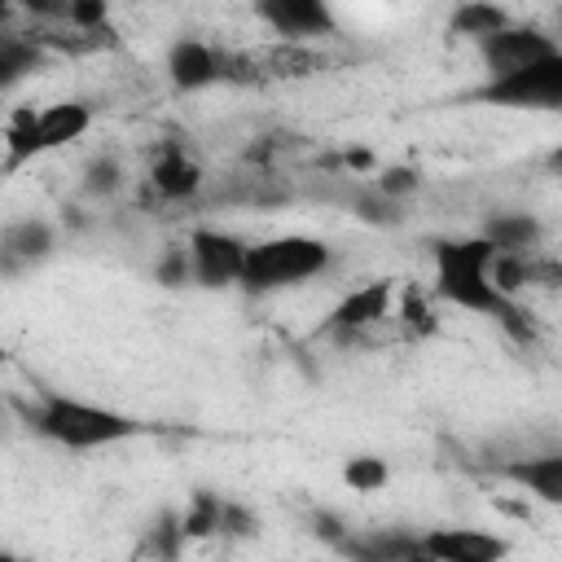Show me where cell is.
I'll use <instances>...</instances> for the list:
<instances>
[{"label":"cell","instance_id":"6da1fadb","mask_svg":"<svg viewBox=\"0 0 562 562\" xmlns=\"http://www.w3.org/2000/svg\"><path fill=\"white\" fill-rule=\"evenodd\" d=\"M492 259H496V246L487 237L435 241V294L452 307L501 321L514 338H531V325L522 321L518 303L492 281Z\"/></svg>","mask_w":562,"mask_h":562},{"label":"cell","instance_id":"7a4b0ae2","mask_svg":"<svg viewBox=\"0 0 562 562\" xmlns=\"http://www.w3.org/2000/svg\"><path fill=\"white\" fill-rule=\"evenodd\" d=\"M31 426L61 448H105V443H123V439L145 435V422L114 413V408H101V404H88V400H75V395H57V391L35 400Z\"/></svg>","mask_w":562,"mask_h":562},{"label":"cell","instance_id":"3957f363","mask_svg":"<svg viewBox=\"0 0 562 562\" xmlns=\"http://www.w3.org/2000/svg\"><path fill=\"white\" fill-rule=\"evenodd\" d=\"M329 268V246L321 237L307 233H281L268 241H255L246 250V268H241V290L246 294H272V290H290L299 281H312Z\"/></svg>","mask_w":562,"mask_h":562},{"label":"cell","instance_id":"277c9868","mask_svg":"<svg viewBox=\"0 0 562 562\" xmlns=\"http://www.w3.org/2000/svg\"><path fill=\"white\" fill-rule=\"evenodd\" d=\"M479 101L505 105V110H562V48L531 61L527 70L487 79L479 88Z\"/></svg>","mask_w":562,"mask_h":562},{"label":"cell","instance_id":"5b68a950","mask_svg":"<svg viewBox=\"0 0 562 562\" xmlns=\"http://www.w3.org/2000/svg\"><path fill=\"white\" fill-rule=\"evenodd\" d=\"M553 48L558 44H553L549 31H540V26H514V22H505L501 31H492V35L479 40V57L487 66V79H505L514 70H527L531 61L549 57Z\"/></svg>","mask_w":562,"mask_h":562},{"label":"cell","instance_id":"8992f818","mask_svg":"<svg viewBox=\"0 0 562 562\" xmlns=\"http://www.w3.org/2000/svg\"><path fill=\"white\" fill-rule=\"evenodd\" d=\"M246 241H237L233 233H220V228H198L189 237V259H193V277L211 290H224V285H237L241 281V268H246Z\"/></svg>","mask_w":562,"mask_h":562},{"label":"cell","instance_id":"52a82bcc","mask_svg":"<svg viewBox=\"0 0 562 562\" xmlns=\"http://www.w3.org/2000/svg\"><path fill=\"white\" fill-rule=\"evenodd\" d=\"M255 13L281 40H321V35L338 31L329 0H255Z\"/></svg>","mask_w":562,"mask_h":562},{"label":"cell","instance_id":"ba28073f","mask_svg":"<svg viewBox=\"0 0 562 562\" xmlns=\"http://www.w3.org/2000/svg\"><path fill=\"white\" fill-rule=\"evenodd\" d=\"M167 75L180 92H202V88L228 79V53H220L215 44H202V40H176L167 53Z\"/></svg>","mask_w":562,"mask_h":562},{"label":"cell","instance_id":"9c48e42d","mask_svg":"<svg viewBox=\"0 0 562 562\" xmlns=\"http://www.w3.org/2000/svg\"><path fill=\"white\" fill-rule=\"evenodd\" d=\"M386 307H391V281H369V285H360V290H351L347 299H338V303H334V312L325 316L321 334L356 338L360 329L378 325V321L386 316Z\"/></svg>","mask_w":562,"mask_h":562},{"label":"cell","instance_id":"30bf717a","mask_svg":"<svg viewBox=\"0 0 562 562\" xmlns=\"http://www.w3.org/2000/svg\"><path fill=\"white\" fill-rule=\"evenodd\" d=\"M422 549H426V558H439V562H492V558L509 553V544L501 536L470 531V527H439V531L422 536Z\"/></svg>","mask_w":562,"mask_h":562},{"label":"cell","instance_id":"8fae6325","mask_svg":"<svg viewBox=\"0 0 562 562\" xmlns=\"http://www.w3.org/2000/svg\"><path fill=\"white\" fill-rule=\"evenodd\" d=\"M88 127H92V105H88V101H57V105H44V110L35 114V140H40V154L79 140Z\"/></svg>","mask_w":562,"mask_h":562},{"label":"cell","instance_id":"7c38bea8","mask_svg":"<svg viewBox=\"0 0 562 562\" xmlns=\"http://www.w3.org/2000/svg\"><path fill=\"white\" fill-rule=\"evenodd\" d=\"M501 474H505L509 483H518L527 496H536V501H544V505H562V452L509 461Z\"/></svg>","mask_w":562,"mask_h":562},{"label":"cell","instance_id":"4fadbf2b","mask_svg":"<svg viewBox=\"0 0 562 562\" xmlns=\"http://www.w3.org/2000/svg\"><path fill=\"white\" fill-rule=\"evenodd\" d=\"M255 61H259L263 79H307V75H316L325 66V57L307 40H281V44L263 48Z\"/></svg>","mask_w":562,"mask_h":562},{"label":"cell","instance_id":"5bb4252c","mask_svg":"<svg viewBox=\"0 0 562 562\" xmlns=\"http://www.w3.org/2000/svg\"><path fill=\"white\" fill-rule=\"evenodd\" d=\"M149 180H154V189L162 193V198H171V202H184V198H193L198 189H202V167L184 154V149H162L158 154V162H154V171H149Z\"/></svg>","mask_w":562,"mask_h":562},{"label":"cell","instance_id":"9a60e30c","mask_svg":"<svg viewBox=\"0 0 562 562\" xmlns=\"http://www.w3.org/2000/svg\"><path fill=\"white\" fill-rule=\"evenodd\" d=\"M0 255H4V272H18L22 263H35L53 250V228L44 220H13L0 237Z\"/></svg>","mask_w":562,"mask_h":562},{"label":"cell","instance_id":"2e32d148","mask_svg":"<svg viewBox=\"0 0 562 562\" xmlns=\"http://www.w3.org/2000/svg\"><path fill=\"white\" fill-rule=\"evenodd\" d=\"M44 53L48 48L40 40H31V35H18V31L0 35V83L18 88L26 75H35L44 66Z\"/></svg>","mask_w":562,"mask_h":562},{"label":"cell","instance_id":"e0dca14e","mask_svg":"<svg viewBox=\"0 0 562 562\" xmlns=\"http://www.w3.org/2000/svg\"><path fill=\"white\" fill-rule=\"evenodd\" d=\"M509 18H505V9L501 4H492V0H461L457 9H452V18H448V26H452V35H465V40H483V35H492V31H501Z\"/></svg>","mask_w":562,"mask_h":562},{"label":"cell","instance_id":"ac0fdd59","mask_svg":"<svg viewBox=\"0 0 562 562\" xmlns=\"http://www.w3.org/2000/svg\"><path fill=\"white\" fill-rule=\"evenodd\" d=\"M351 558H369V562H395V558H426L422 536H364V540H342L338 544Z\"/></svg>","mask_w":562,"mask_h":562},{"label":"cell","instance_id":"d6986e66","mask_svg":"<svg viewBox=\"0 0 562 562\" xmlns=\"http://www.w3.org/2000/svg\"><path fill=\"white\" fill-rule=\"evenodd\" d=\"M483 237L496 246V250H531L536 241H540V224L531 220V215H509V211H501V215H492L487 224H483Z\"/></svg>","mask_w":562,"mask_h":562},{"label":"cell","instance_id":"ffe728a7","mask_svg":"<svg viewBox=\"0 0 562 562\" xmlns=\"http://www.w3.org/2000/svg\"><path fill=\"white\" fill-rule=\"evenodd\" d=\"M35 114L40 110H13L9 114V127H4V171L31 162L40 154V140H35Z\"/></svg>","mask_w":562,"mask_h":562},{"label":"cell","instance_id":"44dd1931","mask_svg":"<svg viewBox=\"0 0 562 562\" xmlns=\"http://www.w3.org/2000/svg\"><path fill=\"white\" fill-rule=\"evenodd\" d=\"M342 479L351 483V492H378V487H386V461L382 457H351L347 461V470H342Z\"/></svg>","mask_w":562,"mask_h":562},{"label":"cell","instance_id":"7402d4cb","mask_svg":"<svg viewBox=\"0 0 562 562\" xmlns=\"http://www.w3.org/2000/svg\"><path fill=\"white\" fill-rule=\"evenodd\" d=\"M220 518H224V505L211 492H198L193 509L184 514V536H211V531H220Z\"/></svg>","mask_w":562,"mask_h":562},{"label":"cell","instance_id":"603a6c76","mask_svg":"<svg viewBox=\"0 0 562 562\" xmlns=\"http://www.w3.org/2000/svg\"><path fill=\"white\" fill-rule=\"evenodd\" d=\"M404 325H408L413 334H430V329H435L430 303L422 299V290H417V285H413V290H404Z\"/></svg>","mask_w":562,"mask_h":562},{"label":"cell","instance_id":"cb8c5ba5","mask_svg":"<svg viewBox=\"0 0 562 562\" xmlns=\"http://www.w3.org/2000/svg\"><path fill=\"white\" fill-rule=\"evenodd\" d=\"M83 189H88V193H114V189H119V162H114V158H97V162H88Z\"/></svg>","mask_w":562,"mask_h":562},{"label":"cell","instance_id":"d4e9b609","mask_svg":"<svg viewBox=\"0 0 562 562\" xmlns=\"http://www.w3.org/2000/svg\"><path fill=\"white\" fill-rule=\"evenodd\" d=\"M70 26H79V31H101V26H105V0H75Z\"/></svg>","mask_w":562,"mask_h":562},{"label":"cell","instance_id":"484cf974","mask_svg":"<svg viewBox=\"0 0 562 562\" xmlns=\"http://www.w3.org/2000/svg\"><path fill=\"white\" fill-rule=\"evenodd\" d=\"M18 4L40 22H70V9H75V0H18Z\"/></svg>","mask_w":562,"mask_h":562},{"label":"cell","instance_id":"4316f807","mask_svg":"<svg viewBox=\"0 0 562 562\" xmlns=\"http://www.w3.org/2000/svg\"><path fill=\"white\" fill-rule=\"evenodd\" d=\"M189 272H193V259L180 255V250H167L162 263H158V281H162V285H180Z\"/></svg>","mask_w":562,"mask_h":562},{"label":"cell","instance_id":"83f0119b","mask_svg":"<svg viewBox=\"0 0 562 562\" xmlns=\"http://www.w3.org/2000/svg\"><path fill=\"white\" fill-rule=\"evenodd\" d=\"M378 189H382L386 198H400V193H413V189H417V176H413L408 167H386L382 180H378Z\"/></svg>","mask_w":562,"mask_h":562},{"label":"cell","instance_id":"f1b7e54d","mask_svg":"<svg viewBox=\"0 0 562 562\" xmlns=\"http://www.w3.org/2000/svg\"><path fill=\"white\" fill-rule=\"evenodd\" d=\"M527 285H562V263H553V259H531V263H527Z\"/></svg>","mask_w":562,"mask_h":562},{"label":"cell","instance_id":"f546056e","mask_svg":"<svg viewBox=\"0 0 562 562\" xmlns=\"http://www.w3.org/2000/svg\"><path fill=\"white\" fill-rule=\"evenodd\" d=\"M220 527H224V531H237V536H241V531H250V514H241L237 505H224V518H220Z\"/></svg>","mask_w":562,"mask_h":562},{"label":"cell","instance_id":"4dcf8cb0","mask_svg":"<svg viewBox=\"0 0 562 562\" xmlns=\"http://www.w3.org/2000/svg\"><path fill=\"white\" fill-rule=\"evenodd\" d=\"M312 527H316V531H321L325 540L342 544V531H338V518H334V514H325V509H321V514H312Z\"/></svg>","mask_w":562,"mask_h":562},{"label":"cell","instance_id":"1f68e13d","mask_svg":"<svg viewBox=\"0 0 562 562\" xmlns=\"http://www.w3.org/2000/svg\"><path fill=\"white\" fill-rule=\"evenodd\" d=\"M369 162H373V158H369L364 149H356V154H347V167H369Z\"/></svg>","mask_w":562,"mask_h":562},{"label":"cell","instance_id":"d6a6232c","mask_svg":"<svg viewBox=\"0 0 562 562\" xmlns=\"http://www.w3.org/2000/svg\"><path fill=\"white\" fill-rule=\"evenodd\" d=\"M544 162H549V171H562V145H558V149H553Z\"/></svg>","mask_w":562,"mask_h":562},{"label":"cell","instance_id":"836d02e7","mask_svg":"<svg viewBox=\"0 0 562 562\" xmlns=\"http://www.w3.org/2000/svg\"><path fill=\"white\" fill-rule=\"evenodd\" d=\"M558 22H562V4H558Z\"/></svg>","mask_w":562,"mask_h":562}]
</instances>
